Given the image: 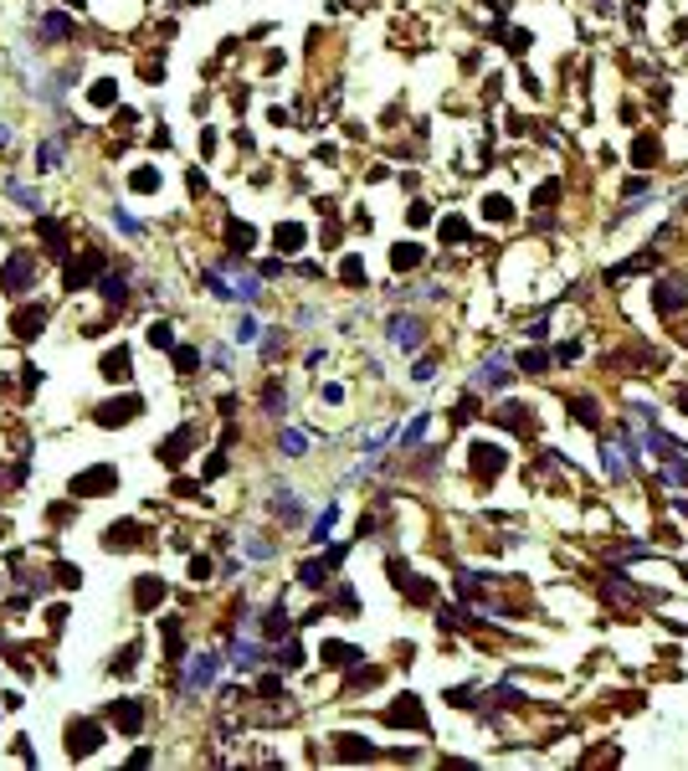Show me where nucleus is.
<instances>
[{
  "mask_svg": "<svg viewBox=\"0 0 688 771\" xmlns=\"http://www.w3.org/2000/svg\"><path fill=\"white\" fill-rule=\"evenodd\" d=\"M231 242H236V252H247V242H252V227H242V221H231Z\"/></svg>",
  "mask_w": 688,
  "mask_h": 771,
  "instance_id": "29",
  "label": "nucleus"
},
{
  "mask_svg": "<svg viewBox=\"0 0 688 771\" xmlns=\"http://www.w3.org/2000/svg\"><path fill=\"white\" fill-rule=\"evenodd\" d=\"M6 139H10V129H0V145H6Z\"/></svg>",
  "mask_w": 688,
  "mask_h": 771,
  "instance_id": "37",
  "label": "nucleus"
},
{
  "mask_svg": "<svg viewBox=\"0 0 688 771\" xmlns=\"http://www.w3.org/2000/svg\"><path fill=\"white\" fill-rule=\"evenodd\" d=\"M88 98H92V103H98V108H108V103L118 98V88L108 83V77H103V83H92V88H88Z\"/></svg>",
  "mask_w": 688,
  "mask_h": 771,
  "instance_id": "20",
  "label": "nucleus"
},
{
  "mask_svg": "<svg viewBox=\"0 0 688 771\" xmlns=\"http://www.w3.org/2000/svg\"><path fill=\"white\" fill-rule=\"evenodd\" d=\"M98 263H103L98 252H83V257H77V263L67 268V289H83V283H88V273L98 268Z\"/></svg>",
  "mask_w": 688,
  "mask_h": 771,
  "instance_id": "10",
  "label": "nucleus"
},
{
  "mask_svg": "<svg viewBox=\"0 0 688 771\" xmlns=\"http://www.w3.org/2000/svg\"><path fill=\"white\" fill-rule=\"evenodd\" d=\"M411 375H416V381H432V375H436V365H432V360H416V371H411Z\"/></svg>",
  "mask_w": 688,
  "mask_h": 771,
  "instance_id": "36",
  "label": "nucleus"
},
{
  "mask_svg": "<svg viewBox=\"0 0 688 771\" xmlns=\"http://www.w3.org/2000/svg\"><path fill=\"white\" fill-rule=\"evenodd\" d=\"M57 160H62L57 145H42V149H36V165H42V170H57Z\"/></svg>",
  "mask_w": 688,
  "mask_h": 771,
  "instance_id": "26",
  "label": "nucleus"
},
{
  "mask_svg": "<svg viewBox=\"0 0 688 771\" xmlns=\"http://www.w3.org/2000/svg\"><path fill=\"white\" fill-rule=\"evenodd\" d=\"M277 663H283V669H298V663H303V648H298V643H283V653H277Z\"/></svg>",
  "mask_w": 688,
  "mask_h": 771,
  "instance_id": "25",
  "label": "nucleus"
},
{
  "mask_svg": "<svg viewBox=\"0 0 688 771\" xmlns=\"http://www.w3.org/2000/svg\"><path fill=\"white\" fill-rule=\"evenodd\" d=\"M683 304H688V283L683 278H663V283H657V309H663V314L683 309Z\"/></svg>",
  "mask_w": 688,
  "mask_h": 771,
  "instance_id": "4",
  "label": "nucleus"
},
{
  "mask_svg": "<svg viewBox=\"0 0 688 771\" xmlns=\"http://www.w3.org/2000/svg\"><path fill=\"white\" fill-rule=\"evenodd\" d=\"M416 257H421V252H416V247H411V242H406V247H401V252H395V268H411V263H416Z\"/></svg>",
  "mask_w": 688,
  "mask_h": 771,
  "instance_id": "34",
  "label": "nucleus"
},
{
  "mask_svg": "<svg viewBox=\"0 0 688 771\" xmlns=\"http://www.w3.org/2000/svg\"><path fill=\"white\" fill-rule=\"evenodd\" d=\"M339 756H350V761H370V756H375V746H365L360 736H339Z\"/></svg>",
  "mask_w": 688,
  "mask_h": 771,
  "instance_id": "13",
  "label": "nucleus"
},
{
  "mask_svg": "<svg viewBox=\"0 0 688 771\" xmlns=\"http://www.w3.org/2000/svg\"><path fill=\"white\" fill-rule=\"evenodd\" d=\"M324 576H329V560H309V566L298 571V581H303V586H324Z\"/></svg>",
  "mask_w": 688,
  "mask_h": 771,
  "instance_id": "18",
  "label": "nucleus"
},
{
  "mask_svg": "<svg viewBox=\"0 0 688 771\" xmlns=\"http://www.w3.org/2000/svg\"><path fill=\"white\" fill-rule=\"evenodd\" d=\"M103 375H108V381H124L129 375V350H113V355L103 360Z\"/></svg>",
  "mask_w": 688,
  "mask_h": 771,
  "instance_id": "16",
  "label": "nucleus"
},
{
  "mask_svg": "<svg viewBox=\"0 0 688 771\" xmlns=\"http://www.w3.org/2000/svg\"><path fill=\"white\" fill-rule=\"evenodd\" d=\"M72 6H83V0H72Z\"/></svg>",
  "mask_w": 688,
  "mask_h": 771,
  "instance_id": "38",
  "label": "nucleus"
},
{
  "mask_svg": "<svg viewBox=\"0 0 688 771\" xmlns=\"http://www.w3.org/2000/svg\"><path fill=\"white\" fill-rule=\"evenodd\" d=\"M647 442H653V448L663 453V458H683V442H678V437H668V432H653Z\"/></svg>",
  "mask_w": 688,
  "mask_h": 771,
  "instance_id": "17",
  "label": "nucleus"
},
{
  "mask_svg": "<svg viewBox=\"0 0 688 771\" xmlns=\"http://www.w3.org/2000/svg\"><path fill=\"white\" fill-rule=\"evenodd\" d=\"M473 453H478V473L488 478V473L498 468V448H488V442H483V448H473Z\"/></svg>",
  "mask_w": 688,
  "mask_h": 771,
  "instance_id": "23",
  "label": "nucleus"
},
{
  "mask_svg": "<svg viewBox=\"0 0 688 771\" xmlns=\"http://www.w3.org/2000/svg\"><path fill=\"white\" fill-rule=\"evenodd\" d=\"M391 345L416 350V345H421V319H411V314H395V319H391Z\"/></svg>",
  "mask_w": 688,
  "mask_h": 771,
  "instance_id": "3",
  "label": "nucleus"
},
{
  "mask_svg": "<svg viewBox=\"0 0 688 771\" xmlns=\"http://www.w3.org/2000/svg\"><path fill=\"white\" fill-rule=\"evenodd\" d=\"M365 653L360 648H350V643H324V663H334V669H354Z\"/></svg>",
  "mask_w": 688,
  "mask_h": 771,
  "instance_id": "9",
  "label": "nucleus"
},
{
  "mask_svg": "<svg viewBox=\"0 0 688 771\" xmlns=\"http://www.w3.org/2000/svg\"><path fill=\"white\" fill-rule=\"evenodd\" d=\"M129 186H134V190H160V170H149V165L134 170V175H129Z\"/></svg>",
  "mask_w": 688,
  "mask_h": 771,
  "instance_id": "19",
  "label": "nucleus"
},
{
  "mask_svg": "<svg viewBox=\"0 0 688 771\" xmlns=\"http://www.w3.org/2000/svg\"><path fill=\"white\" fill-rule=\"evenodd\" d=\"M298 242H303V227L283 221V227H277V252H298Z\"/></svg>",
  "mask_w": 688,
  "mask_h": 771,
  "instance_id": "15",
  "label": "nucleus"
},
{
  "mask_svg": "<svg viewBox=\"0 0 688 771\" xmlns=\"http://www.w3.org/2000/svg\"><path fill=\"white\" fill-rule=\"evenodd\" d=\"M288 633V617L283 612H268V638H283Z\"/></svg>",
  "mask_w": 688,
  "mask_h": 771,
  "instance_id": "32",
  "label": "nucleus"
},
{
  "mask_svg": "<svg viewBox=\"0 0 688 771\" xmlns=\"http://www.w3.org/2000/svg\"><path fill=\"white\" fill-rule=\"evenodd\" d=\"M262 658H268V648H257V643H236V658H231V663H236V669H257Z\"/></svg>",
  "mask_w": 688,
  "mask_h": 771,
  "instance_id": "14",
  "label": "nucleus"
},
{
  "mask_svg": "<svg viewBox=\"0 0 688 771\" xmlns=\"http://www.w3.org/2000/svg\"><path fill=\"white\" fill-rule=\"evenodd\" d=\"M124 289H129L124 278H108V283H103V298H108V304H118V298H124Z\"/></svg>",
  "mask_w": 688,
  "mask_h": 771,
  "instance_id": "31",
  "label": "nucleus"
},
{
  "mask_svg": "<svg viewBox=\"0 0 688 771\" xmlns=\"http://www.w3.org/2000/svg\"><path fill=\"white\" fill-rule=\"evenodd\" d=\"M216 669H221V658H216V653H195V658H190V669H185V689H190V695H195V689H206Z\"/></svg>",
  "mask_w": 688,
  "mask_h": 771,
  "instance_id": "1",
  "label": "nucleus"
},
{
  "mask_svg": "<svg viewBox=\"0 0 688 771\" xmlns=\"http://www.w3.org/2000/svg\"><path fill=\"white\" fill-rule=\"evenodd\" d=\"M26 283H31V257H10V263H6V289L10 293H26Z\"/></svg>",
  "mask_w": 688,
  "mask_h": 771,
  "instance_id": "8",
  "label": "nucleus"
},
{
  "mask_svg": "<svg viewBox=\"0 0 688 771\" xmlns=\"http://www.w3.org/2000/svg\"><path fill=\"white\" fill-rule=\"evenodd\" d=\"M519 365H524L529 375H539V371L550 365V355H545V350H524V355H519Z\"/></svg>",
  "mask_w": 688,
  "mask_h": 771,
  "instance_id": "21",
  "label": "nucleus"
},
{
  "mask_svg": "<svg viewBox=\"0 0 688 771\" xmlns=\"http://www.w3.org/2000/svg\"><path fill=\"white\" fill-rule=\"evenodd\" d=\"M47 36H72V21H67V16H57V10H51V16H47Z\"/></svg>",
  "mask_w": 688,
  "mask_h": 771,
  "instance_id": "24",
  "label": "nucleus"
},
{
  "mask_svg": "<svg viewBox=\"0 0 688 771\" xmlns=\"http://www.w3.org/2000/svg\"><path fill=\"white\" fill-rule=\"evenodd\" d=\"M113 720H118V730H139V720H144V710L134 699H118L113 704Z\"/></svg>",
  "mask_w": 688,
  "mask_h": 771,
  "instance_id": "11",
  "label": "nucleus"
},
{
  "mask_svg": "<svg viewBox=\"0 0 688 771\" xmlns=\"http://www.w3.org/2000/svg\"><path fill=\"white\" fill-rule=\"evenodd\" d=\"M668 483H683L688 489V463L683 458H668Z\"/></svg>",
  "mask_w": 688,
  "mask_h": 771,
  "instance_id": "28",
  "label": "nucleus"
},
{
  "mask_svg": "<svg viewBox=\"0 0 688 771\" xmlns=\"http://www.w3.org/2000/svg\"><path fill=\"white\" fill-rule=\"evenodd\" d=\"M42 319H47V309H26L16 319V334L21 339H36V334H42Z\"/></svg>",
  "mask_w": 688,
  "mask_h": 771,
  "instance_id": "12",
  "label": "nucleus"
},
{
  "mask_svg": "<svg viewBox=\"0 0 688 771\" xmlns=\"http://www.w3.org/2000/svg\"><path fill=\"white\" fill-rule=\"evenodd\" d=\"M283 453H288V458H303V453H309V437H303V432H283Z\"/></svg>",
  "mask_w": 688,
  "mask_h": 771,
  "instance_id": "22",
  "label": "nucleus"
},
{
  "mask_svg": "<svg viewBox=\"0 0 688 771\" xmlns=\"http://www.w3.org/2000/svg\"><path fill=\"white\" fill-rule=\"evenodd\" d=\"M134 412H144L139 396H118V401H108V407H98V422H103V427H124Z\"/></svg>",
  "mask_w": 688,
  "mask_h": 771,
  "instance_id": "2",
  "label": "nucleus"
},
{
  "mask_svg": "<svg viewBox=\"0 0 688 771\" xmlns=\"http://www.w3.org/2000/svg\"><path fill=\"white\" fill-rule=\"evenodd\" d=\"M488 216H493V221L509 216V201H504V195H488Z\"/></svg>",
  "mask_w": 688,
  "mask_h": 771,
  "instance_id": "33",
  "label": "nucleus"
},
{
  "mask_svg": "<svg viewBox=\"0 0 688 771\" xmlns=\"http://www.w3.org/2000/svg\"><path fill=\"white\" fill-rule=\"evenodd\" d=\"M118 483V473L113 468H88V473H77L72 478V494H92V489H113Z\"/></svg>",
  "mask_w": 688,
  "mask_h": 771,
  "instance_id": "5",
  "label": "nucleus"
},
{
  "mask_svg": "<svg viewBox=\"0 0 688 771\" xmlns=\"http://www.w3.org/2000/svg\"><path fill=\"white\" fill-rule=\"evenodd\" d=\"M160 596H165V586H160V581H144V586H139V602H144V607H154Z\"/></svg>",
  "mask_w": 688,
  "mask_h": 771,
  "instance_id": "27",
  "label": "nucleus"
},
{
  "mask_svg": "<svg viewBox=\"0 0 688 771\" xmlns=\"http://www.w3.org/2000/svg\"><path fill=\"white\" fill-rule=\"evenodd\" d=\"M329 525H334V509H324V514H319V525H313L309 540H329Z\"/></svg>",
  "mask_w": 688,
  "mask_h": 771,
  "instance_id": "30",
  "label": "nucleus"
},
{
  "mask_svg": "<svg viewBox=\"0 0 688 771\" xmlns=\"http://www.w3.org/2000/svg\"><path fill=\"white\" fill-rule=\"evenodd\" d=\"M92 746H103V730H92V720H77L72 725V756H88Z\"/></svg>",
  "mask_w": 688,
  "mask_h": 771,
  "instance_id": "7",
  "label": "nucleus"
},
{
  "mask_svg": "<svg viewBox=\"0 0 688 771\" xmlns=\"http://www.w3.org/2000/svg\"><path fill=\"white\" fill-rule=\"evenodd\" d=\"M504 375H509V360H504V355H493V360H483V365H478L473 386H483V391H488V386H504Z\"/></svg>",
  "mask_w": 688,
  "mask_h": 771,
  "instance_id": "6",
  "label": "nucleus"
},
{
  "mask_svg": "<svg viewBox=\"0 0 688 771\" xmlns=\"http://www.w3.org/2000/svg\"><path fill=\"white\" fill-rule=\"evenodd\" d=\"M195 360H201L195 350H175V365H180V371H195Z\"/></svg>",
  "mask_w": 688,
  "mask_h": 771,
  "instance_id": "35",
  "label": "nucleus"
}]
</instances>
